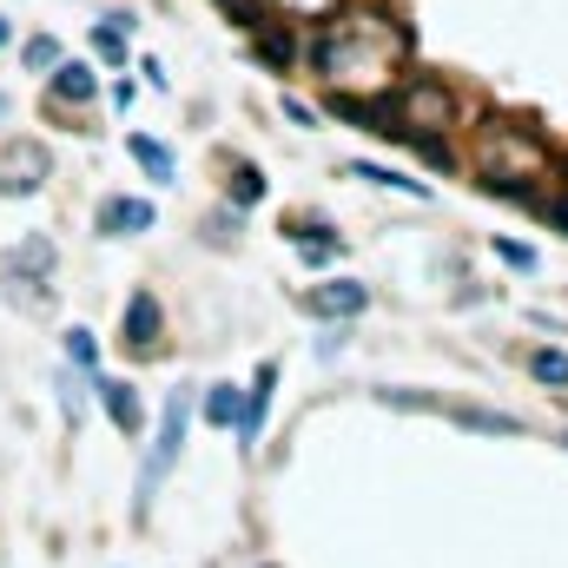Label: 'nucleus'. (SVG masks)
<instances>
[{"mask_svg": "<svg viewBox=\"0 0 568 568\" xmlns=\"http://www.w3.org/2000/svg\"><path fill=\"white\" fill-rule=\"evenodd\" d=\"M469 165H476L496 192H529L536 179L556 172V152H549V140H542L536 126H523V120H509V113H489V120L476 126V140H469Z\"/></svg>", "mask_w": 568, "mask_h": 568, "instance_id": "2", "label": "nucleus"}, {"mask_svg": "<svg viewBox=\"0 0 568 568\" xmlns=\"http://www.w3.org/2000/svg\"><path fill=\"white\" fill-rule=\"evenodd\" d=\"M272 390H278V364L265 357V364H258V377H252V390H245V404H239V436H245V449L265 436V417H272Z\"/></svg>", "mask_w": 568, "mask_h": 568, "instance_id": "7", "label": "nucleus"}, {"mask_svg": "<svg viewBox=\"0 0 568 568\" xmlns=\"http://www.w3.org/2000/svg\"><path fill=\"white\" fill-rule=\"evenodd\" d=\"M93 390H100V404H106V417H113V424L126 429V436H140L145 410H140V390H133V384H120V377H100Z\"/></svg>", "mask_w": 568, "mask_h": 568, "instance_id": "10", "label": "nucleus"}, {"mask_svg": "<svg viewBox=\"0 0 568 568\" xmlns=\"http://www.w3.org/2000/svg\"><path fill=\"white\" fill-rule=\"evenodd\" d=\"M67 357H73L80 371H93V357H100V344H93V331H80V324H73V331H67Z\"/></svg>", "mask_w": 568, "mask_h": 568, "instance_id": "22", "label": "nucleus"}, {"mask_svg": "<svg viewBox=\"0 0 568 568\" xmlns=\"http://www.w3.org/2000/svg\"><path fill=\"white\" fill-rule=\"evenodd\" d=\"M0 113H7V100H0Z\"/></svg>", "mask_w": 568, "mask_h": 568, "instance_id": "25", "label": "nucleus"}, {"mask_svg": "<svg viewBox=\"0 0 568 568\" xmlns=\"http://www.w3.org/2000/svg\"><path fill=\"white\" fill-rule=\"evenodd\" d=\"M185 429H192V390H172L165 410H159V436H152V456H145V476H140V496H152L165 483V469L179 463L185 449Z\"/></svg>", "mask_w": 568, "mask_h": 568, "instance_id": "4", "label": "nucleus"}, {"mask_svg": "<svg viewBox=\"0 0 568 568\" xmlns=\"http://www.w3.org/2000/svg\"><path fill=\"white\" fill-rule=\"evenodd\" d=\"M159 324H165V317H159V297H152V291H133V297H126V317H120V337H126L133 357L159 351Z\"/></svg>", "mask_w": 568, "mask_h": 568, "instance_id": "8", "label": "nucleus"}, {"mask_svg": "<svg viewBox=\"0 0 568 568\" xmlns=\"http://www.w3.org/2000/svg\"><path fill=\"white\" fill-rule=\"evenodd\" d=\"M284 120H297V126H317V113H311L297 93H284Z\"/></svg>", "mask_w": 568, "mask_h": 568, "instance_id": "23", "label": "nucleus"}, {"mask_svg": "<svg viewBox=\"0 0 568 568\" xmlns=\"http://www.w3.org/2000/svg\"><path fill=\"white\" fill-rule=\"evenodd\" d=\"M126 152L145 165V179H159V185H165V179H179V159H172V145H159L152 133H133V140H126Z\"/></svg>", "mask_w": 568, "mask_h": 568, "instance_id": "12", "label": "nucleus"}, {"mask_svg": "<svg viewBox=\"0 0 568 568\" xmlns=\"http://www.w3.org/2000/svg\"><path fill=\"white\" fill-rule=\"evenodd\" d=\"M404 53H410V40H404V27H390L384 13H331L324 27H317V40H311V67L324 73V87H337V93H377L397 67H404Z\"/></svg>", "mask_w": 568, "mask_h": 568, "instance_id": "1", "label": "nucleus"}, {"mask_svg": "<svg viewBox=\"0 0 568 568\" xmlns=\"http://www.w3.org/2000/svg\"><path fill=\"white\" fill-rule=\"evenodd\" d=\"M496 258L509 272H536V245H516V239H496Z\"/></svg>", "mask_w": 568, "mask_h": 568, "instance_id": "21", "label": "nucleus"}, {"mask_svg": "<svg viewBox=\"0 0 568 568\" xmlns=\"http://www.w3.org/2000/svg\"><path fill=\"white\" fill-rule=\"evenodd\" d=\"M456 424H469V429H496V436H516V417H496V410H456Z\"/></svg>", "mask_w": 568, "mask_h": 568, "instance_id": "20", "label": "nucleus"}, {"mask_svg": "<svg viewBox=\"0 0 568 568\" xmlns=\"http://www.w3.org/2000/svg\"><path fill=\"white\" fill-rule=\"evenodd\" d=\"M529 377H536V384H549V390H568V351H556V344L529 351Z\"/></svg>", "mask_w": 568, "mask_h": 568, "instance_id": "14", "label": "nucleus"}, {"mask_svg": "<svg viewBox=\"0 0 568 568\" xmlns=\"http://www.w3.org/2000/svg\"><path fill=\"white\" fill-rule=\"evenodd\" d=\"M13 272L47 278V272H53V245H47V239H27V245H20V258H13Z\"/></svg>", "mask_w": 568, "mask_h": 568, "instance_id": "18", "label": "nucleus"}, {"mask_svg": "<svg viewBox=\"0 0 568 568\" xmlns=\"http://www.w3.org/2000/svg\"><path fill=\"white\" fill-rule=\"evenodd\" d=\"M371 120H384L377 133H397V140H424V145H436V140H449L456 126H463V100L443 87V80H429V73H410L397 93H390V106L384 113H371Z\"/></svg>", "mask_w": 568, "mask_h": 568, "instance_id": "3", "label": "nucleus"}, {"mask_svg": "<svg viewBox=\"0 0 568 568\" xmlns=\"http://www.w3.org/2000/svg\"><path fill=\"white\" fill-rule=\"evenodd\" d=\"M47 172H53V159H47V145H40V140H13L7 152H0V192H7V199L40 192V185H47Z\"/></svg>", "mask_w": 568, "mask_h": 568, "instance_id": "5", "label": "nucleus"}, {"mask_svg": "<svg viewBox=\"0 0 568 568\" xmlns=\"http://www.w3.org/2000/svg\"><path fill=\"white\" fill-rule=\"evenodd\" d=\"M284 20H297V27H324L331 13H344V0H272Z\"/></svg>", "mask_w": 568, "mask_h": 568, "instance_id": "15", "label": "nucleus"}, {"mask_svg": "<svg viewBox=\"0 0 568 568\" xmlns=\"http://www.w3.org/2000/svg\"><path fill=\"white\" fill-rule=\"evenodd\" d=\"M239 404H245V397H239L232 384H212V390H205V424H232L239 429Z\"/></svg>", "mask_w": 568, "mask_h": 568, "instance_id": "16", "label": "nucleus"}, {"mask_svg": "<svg viewBox=\"0 0 568 568\" xmlns=\"http://www.w3.org/2000/svg\"><path fill=\"white\" fill-rule=\"evenodd\" d=\"M562 212H568V172H562Z\"/></svg>", "mask_w": 568, "mask_h": 568, "instance_id": "24", "label": "nucleus"}, {"mask_svg": "<svg viewBox=\"0 0 568 568\" xmlns=\"http://www.w3.org/2000/svg\"><path fill=\"white\" fill-rule=\"evenodd\" d=\"M232 199H239V205L265 199V172H258V165H239V172H232Z\"/></svg>", "mask_w": 568, "mask_h": 568, "instance_id": "19", "label": "nucleus"}, {"mask_svg": "<svg viewBox=\"0 0 568 568\" xmlns=\"http://www.w3.org/2000/svg\"><path fill=\"white\" fill-rule=\"evenodd\" d=\"M20 60H27V67H33V73H53V67H60V40H53V33H33V40H27V53H20Z\"/></svg>", "mask_w": 568, "mask_h": 568, "instance_id": "17", "label": "nucleus"}, {"mask_svg": "<svg viewBox=\"0 0 568 568\" xmlns=\"http://www.w3.org/2000/svg\"><path fill=\"white\" fill-rule=\"evenodd\" d=\"M364 304H371V291H364L357 278H324V284L304 291V311L324 317V324H344V317H357Z\"/></svg>", "mask_w": 568, "mask_h": 568, "instance_id": "6", "label": "nucleus"}, {"mask_svg": "<svg viewBox=\"0 0 568 568\" xmlns=\"http://www.w3.org/2000/svg\"><path fill=\"white\" fill-rule=\"evenodd\" d=\"M100 93V73L87 67V60H60L53 67V100H67V106H87Z\"/></svg>", "mask_w": 568, "mask_h": 568, "instance_id": "11", "label": "nucleus"}, {"mask_svg": "<svg viewBox=\"0 0 568 568\" xmlns=\"http://www.w3.org/2000/svg\"><path fill=\"white\" fill-rule=\"evenodd\" d=\"M152 199H106L100 205V232L106 239H133V232H152Z\"/></svg>", "mask_w": 568, "mask_h": 568, "instance_id": "9", "label": "nucleus"}, {"mask_svg": "<svg viewBox=\"0 0 568 568\" xmlns=\"http://www.w3.org/2000/svg\"><path fill=\"white\" fill-rule=\"evenodd\" d=\"M344 179H364V185H390V192H410V199H429L424 179H404V172H390V165H344Z\"/></svg>", "mask_w": 568, "mask_h": 568, "instance_id": "13", "label": "nucleus"}]
</instances>
